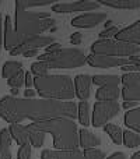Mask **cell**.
I'll use <instances>...</instances> for the list:
<instances>
[{
  "label": "cell",
  "mask_w": 140,
  "mask_h": 159,
  "mask_svg": "<svg viewBox=\"0 0 140 159\" xmlns=\"http://www.w3.org/2000/svg\"><path fill=\"white\" fill-rule=\"evenodd\" d=\"M0 117L10 124H20L27 119L32 123L60 117L74 120L77 117V105L71 101L27 99L7 95L0 99Z\"/></svg>",
  "instance_id": "obj_1"
},
{
  "label": "cell",
  "mask_w": 140,
  "mask_h": 159,
  "mask_svg": "<svg viewBox=\"0 0 140 159\" xmlns=\"http://www.w3.org/2000/svg\"><path fill=\"white\" fill-rule=\"evenodd\" d=\"M31 126L42 133H51L56 151H74L79 148V129L70 119H49L34 121Z\"/></svg>",
  "instance_id": "obj_2"
},
{
  "label": "cell",
  "mask_w": 140,
  "mask_h": 159,
  "mask_svg": "<svg viewBox=\"0 0 140 159\" xmlns=\"http://www.w3.org/2000/svg\"><path fill=\"white\" fill-rule=\"evenodd\" d=\"M55 24L56 21L51 18L49 13H34L16 6V18L13 25L21 43L30 38L39 36V34L48 31Z\"/></svg>",
  "instance_id": "obj_3"
},
{
  "label": "cell",
  "mask_w": 140,
  "mask_h": 159,
  "mask_svg": "<svg viewBox=\"0 0 140 159\" xmlns=\"http://www.w3.org/2000/svg\"><path fill=\"white\" fill-rule=\"evenodd\" d=\"M34 87L42 99L67 102L74 98V85L66 74H46L34 78Z\"/></svg>",
  "instance_id": "obj_4"
},
{
  "label": "cell",
  "mask_w": 140,
  "mask_h": 159,
  "mask_svg": "<svg viewBox=\"0 0 140 159\" xmlns=\"http://www.w3.org/2000/svg\"><path fill=\"white\" fill-rule=\"evenodd\" d=\"M85 53L80 49L66 48L59 49L53 53L39 55V61L46 63L48 69H77L85 63Z\"/></svg>",
  "instance_id": "obj_5"
},
{
  "label": "cell",
  "mask_w": 140,
  "mask_h": 159,
  "mask_svg": "<svg viewBox=\"0 0 140 159\" xmlns=\"http://www.w3.org/2000/svg\"><path fill=\"white\" fill-rule=\"evenodd\" d=\"M91 55L111 56V57H125L129 59L132 56H138L140 53V46L130 43L118 42L115 39H99L91 45Z\"/></svg>",
  "instance_id": "obj_6"
},
{
  "label": "cell",
  "mask_w": 140,
  "mask_h": 159,
  "mask_svg": "<svg viewBox=\"0 0 140 159\" xmlns=\"http://www.w3.org/2000/svg\"><path fill=\"white\" fill-rule=\"evenodd\" d=\"M119 112H121V106L118 102H95L93 107V120L90 123L93 124V127H104L109 120L116 117Z\"/></svg>",
  "instance_id": "obj_7"
},
{
  "label": "cell",
  "mask_w": 140,
  "mask_h": 159,
  "mask_svg": "<svg viewBox=\"0 0 140 159\" xmlns=\"http://www.w3.org/2000/svg\"><path fill=\"white\" fill-rule=\"evenodd\" d=\"M123 88L121 95L125 102H136L140 99V74L139 73H125L121 77Z\"/></svg>",
  "instance_id": "obj_8"
},
{
  "label": "cell",
  "mask_w": 140,
  "mask_h": 159,
  "mask_svg": "<svg viewBox=\"0 0 140 159\" xmlns=\"http://www.w3.org/2000/svg\"><path fill=\"white\" fill-rule=\"evenodd\" d=\"M99 7L98 2H90V0H79L73 3H55L52 6V11L58 14H69L77 11H91Z\"/></svg>",
  "instance_id": "obj_9"
},
{
  "label": "cell",
  "mask_w": 140,
  "mask_h": 159,
  "mask_svg": "<svg viewBox=\"0 0 140 159\" xmlns=\"http://www.w3.org/2000/svg\"><path fill=\"white\" fill-rule=\"evenodd\" d=\"M85 63L91 67L97 69H112V67H123L129 64V59L125 57H111V56H98V55H88L85 57Z\"/></svg>",
  "instance_id": "obj_10"
},
{
  "label": "cell",
  "mask_w": 140,
  "mask_h": 159,
  "mask_svg": "<svg viewBox=\"0 0 140 159\" xmlns=\"http://www.w3.org/2000/svg\"><path fill=\"white\" fill-rule=\"evenodd\" d=\"M55 39L52 36H44V35H39V36H34V38H30L27 41H24L21 45L13 49L10 52L11 56H18V55H22L24 52L27 50H38L39 48H46L49 46L51 43H53Z\"/></svg>",
  "instance_id": "obj_11"
},
{
  "label": "cell",
  "mask_w": 140,
  "mask_h": 159,
  "mask_svg": "<svg viewBox=\"0 0 140 159\" xmlns=\"http://www.w3.org/2000/svg\"><path fill=\"white\" fill-rule=\"evenodd\" d=\"M107 20V14L104 13H85L74 17L70 24L76 28H94Z\"/></svg>",
  "instance_id": "obj_12"
},
{
  "label": "cell",
  "mask_w": 140,
  "mask_h": 159,
  "mask_svg": "<svg viewBox=\"0 0 140 159\" xmlns=\"http://www.w3.org/2000/svg\"><path fill=\"white\" fill-rule=\"evenodd\" d=\"M115 41L140 46V21H136L130 27L118 31V34L115 35Z\"/></svg>",
  "instance_id": "obj_13"
},
{
  "label": "cell",
  "mask_w": 140,
  "mask_h": 159,
  "mask_svg": "<svg viewBox=\"0 0 140 159\" xmlns=\"http://www.w3.org/2000/svg\"><path fill=\"white\" fill-rule=\"evenodd\" d=\"M91 75L88 74H79L74 78V95L79 96L81 101H87L91 93Z\"/></svg>",
  "instance_id": "obj_14"
},
{
  "label": "cell",
  "mask_w": 140,
  "mask_h": 159,
  "mask_svg": "<svg viewBox=\"0 0 140 159\" xmlns=\"http://www.w3.org/2000/svg\"><path fill=\"white\" fill-rule=\"evenodd\" d=\"M3 39H4V48L6 50H13L21 43L17 32L14 31V25H13V20L10 16H6L4 20V34H3Z\"/></svg>",
  "instance_id": "obj_15"
},
{
  "label": "cell",
  "mask_w": 140,
  "mask_h": 159,
  "mask_svg": "<svg viewBox=\"0 0 140 159\" xmlns=\"http://www.w3.org/2000/svg\"><path fill=\"white\" fill-rule=\"evenodd\" d=\"M41 159H84L83 152L79 149L74 151H53V149H45L41 154Z\"/></svg>",
  "instance_id": "obj_16"
},
{
  "label": "cell",
  "mask_w": 140,
  "mask_h": 159,
  "mask_svg": "<svg viewBox=\"0 0 140 159\" xmlns=\"http://www.w3.org/2000/svg\"><path fill=\"white\" fill-rule=\"evenodd\" d=\"M99 144H101V138L97 137L95 134L88 131L87 129L79 130V147H81L83 149L97 148Z\"/></svg>",
  "instance_id": "obj_17"
},
{
  "label": "cell",
  "mask_w": 140,
  "mask_h": 159,
  "mask_svg": "<svg viewBox=\"0 0 140 159\" xmlns=\"http://www.w3.org/2000/svg\"><path fill=\"white\" fill-rule=\"evenodd\" d=\"M119 96H121V89H119V87H112V85L99 87L95 92L97 102H105V101L116 102Z\"/></svg>",
  "instance_id": "obj_18"
},
{
  "label": "cell",
  "mask_w": 140,
  "mask_h": 159,
  "mask_svg": "<svg viewBox=\"0 0 140 159\" xmlns=\"http://www.w3.org/2000/svg\"><path fill=\"white\" fill-rule=\"evenodd\" d=\"M8 133H10L11 140L16 141L20 147L25 145V144H30L27 129H25V126H22V124H10Z\"/></svg>",
  "instance_id": "obj_19"
},
{
  "label": "cell",
  "mask_w": 140,
  "mask_h": 159,
  "mask_svg": "<svg viewBox=\"0 0 140 159\" xmlns=\"http://www.w3.org/2000/svg\"><path fill=\"white\" fill-rule=\"evenodd\" d=\"M98 4L113 8H122V10H133V8L140 7V0H99Z\"/></svg>",
  "instance_id": "obj_20"
},
{
  "label": "cell",
  "mask_w": 140,
  "mask_h": 159,
  "mask_svg": "<svg viewBox=\"0 0 140 159\" xmlns=\"http://www.w3.org/2000/svg\"><path fill=\"white\" fill-rule=\"evenodd\" d=\"M0 159H11V137L8 129L0 130Z\"/></svg>",
  "instance_id": "obj_21"
},
{
  "label": "cell",
  "mask_w": 140,
  "mask_h": 159,
  "mask_svg": "<svg viewBox=\"0 0 140 159\" xmlns=\"http://www.w3.org/2000/svg\"><path fill=\"white\" fill-rule=\"evenodd\" d=\"M91 82H94L98 87H107V85L119 87L121 77L115 74H95L94 77H91Z\"/></svg>",
  "instance_id": "obj_22"
},
{
  "label": "cell",
  "mask_w": 140,
  "mask_h": 159,
  "mask_svg": "<svg viewBox=\"0 0 140 159\" xmlns=\"http://www.w3.org/2000/svg\"><path fill=\"white\" fill-rule=\"evenodd\" d=\"M125 126L139 134V131H140V109L139 107H135V109H130L126 112V115H125Z\"/></svg>",
  "instance_id": "obj_23"
},
{
  "label": "cell",
  "mask_w": 140,
  "mask_h": 159,
  "mask_svg": "<svg viewBox=\"0 0 140 159\" xmlns=\"http://www.w3.org/2000/svg\"><path fill=\"white\" fill-rule=\"evenodd\" d=\"M27 129V133H28V138H30V144L31 147H35V148H41L45 143V133L39 131L38 129L32 127L31 124L25 126Z\"/></svg>",
  "instance_id": "obj_24"
},
{
  "label": "cell",
  "mask_w": 140,
  "mask_h": 159,
  "mask_svg": "<svg viewBox=\"0 0 140 159\" xmlns=\"http://www.w3.org/2000/svg\"><path fill=\"white\" fill-rule=\"evenodd\" d=\"M77 117L83 127H87L90 124V105L87 101H81L77 105Z\"/></svg>",
  "instance_id": "obj_25"
},
{
  "label": "cell",
  "mask_w": 140,
  "mask_h": 159,
  "mask_svg": "<svg viewBox=\"0 0 140 159\" xmlns=\"http://www.w3.org/2000/svg\"><path fill=\"white\" fill-rule=\"evenodd\" d=\"M20 70H22V63L21 61H6L4 64H3L2 67V75L3 78H11L14 74H16L17 71H20Z\"/></svg>",
  "instance_id": "obj_26"
},
{
  "label": "cell",
  "mask_w": 140,
  "mask_h": 159,
  "mask_svg": "<svg viewBox=\"0 0 140 159\" xmlns=\"http://www.w3.org/2000/svg\"><path fill=\"white\" fill-rule=\"evenodd\" d=\"M122 143L128 148H136V147L140 145V135L138 133L132 131V130L122 131Z\"/></svg>",
  "instance_id": "obj_27"
},
{
  "label": "cell",
  "mask_w": 140,
  "mask_h": 159,
  "mask_svg": "<svg viewBox=\"0 0 140 159\" xmlns=\"http://www.w3.org/2000/svg\"><path fill=\"white\" fill-rule=\"evenodd\" d=\"M104 131L109 135L111 140H112L116 145H121L122 144V130L119 126H116V124H105Z\"/></svg>",
  "instance_id": "obj_28"
},
{
  "label": "cell",
  "mask_w": 140,
  "mask_h": 159,
  "mask_svg": "<svg viewBox=\"0 0 140 159\" xmlns=\"http://www.w3.org/2000/svg\"><path fill=\"white\" fill-rule=\"evenodd\" d=\"M48 66L46 63H44V61H35V63L31 64V71L34 73V74L36 75V77H44V75L48 74Z\"/></svg>",
  "instance_id": "obj_29"
},
{
  "label": "cell",
  "mask_w": 140,
  "mask_h": 159,
  "mask_svg": "<svg viewBox=\"0 0 140 159\" xmlns=\"http://www.w3.org/2000/svg\"><path fill=\"white\" fill-rule=\"evenodd\" d=\"M49 4H53L52 0H48V2H22V0H18V2H16V6L24 8V10H28L31 7H44V6Z\"/></svg>",
  "instance_id": "obj_30"
},
{
  "label": "cell",
  "mask_w": 140,
  "mask_h": 159,
  "mask_svg": "<svg viewBox=\"0 0 140 159\" xmlns=\"http://www.w3.org/2000/svg\"><path fill=\"white\" fill-rule=\"evenodd\" d=\"M7 82H8V85H10L11 88H17V89H18L20 87L24 85V71H22V70L17 71L13 77L7 80Z\"/></svg>",
  "instance_id": "obj_31"
},
{
  "label": "cell",
  "mask_w": 140,
  "mask_h": 159,
  "mask_svg": "<svg viewBox=\"0 0 140 159\" xmlns=\"http://www.w3.org/2000/svg\"><path fill=\"white\" fill-rule=\"evenodd\" d=\"M84 159H105V154L101 151V149H97V148H93V149H84V154H83Z\"/></svg>",
  "instance_id": "obj_32"
},
{
  "label": "cell",
  "mask_w": 140,
  "mask_h": 159,
  "mask_svg": "<svg viewBox=\"0 0 140 159\" xmlns=\"http://www.w3.org/2000/svg\"><path fill=\"white\" fill-rule=\"evenodd\" d=\"M17 159H31V144L20 147L18 152H17Z\"/></svg>",
  "instance_id": "obj_33"
},
{
  "label": "cell",
  "mask_w": 140,
  "mask_h": 159,
  "mask_svg": "<svg viewBox=\"0 0 140 159\" xmlns=\"http://www.w3.org/2000/svg\"><path fill=\"white\" fill-rule=\"evenodd\" d=\"M118 27H111V28H108V30H104V31H101V32L98 34L99 35V39H112V38H115V35L118 34Z\"/></svg>",
  "instance_id": "obj_34"
},
{
  "label": "cell",
  "mask_w": 140,
  "mask_h": 159,
  "mask_svg": "<svg viewBox=\"0 0 140 159\" xmlns=\"http://www.w3.org/2000/svg\"><path fill=\"white\" fill-rule=\"evenodd\" d=\"M121 70H122V71H125V73H139V70H140V64L129 63V64H126V66L121 67Z\"/></svg>",
  "instance_id": "obj_35"
},
{
  "label": "cell",
  "mask_w": 140,
  "mask_h": 159,
  "mask_svg": "<svg viewBox=\"0 0 140 159\" xmlns=\"http://www.w3.org/2000/svg\"><path fill=\"white\" fill-rule=\"evenodd\" d=\"M24 85L27 88H31L34 85V77L31 75V73H24Z\"/></svg>",
  "instance_id": "obj_36"
},
{
  "label": "cell",
  "mask_w": 140,
  "mask_h": 159,
  "mask_svg": "<svg viewBox=\"0 0 140 159\" xmlns=\"http://www.w3.org/2000/svg\"><path fill=\"white\" fill-rule=\"evenodd\" d=\"M59 49H62L60 43H58V42H53V43H51L49 46L45 48V53H53V52H56V50H59Z\"/></svg>",
  "instance_id": "obj_37"
},
{
  "label": "cell",
  "mask_w": 140,
  "mask_h": 159,
  "mask_svg": "<svg viewBox=\"0 0 140 159\" xmlns=\"http://www.w3.org/2000/svg\"><path fill=\"white\" fill-rule=\"evenodd\" d=\"M70 42L73 45H80V42H81V34H80V32L73 34V35L70 36Z\"/></svg>",
  "instance_id": "obj_38"
},
{
  "label": "cell",
  "mask_w": 140,
  "mask_h": 159,
  "mask_svg": "<svg viewBox=\"0 0 140 159\" xmlns=\"http://www.w3.org/2000/svg\"><path fill=\"white\" fill-rule=\"evenodd\" d=\"M105 159H126V155L123 152H115V154H112L111 157H108Z\"/></svg>",
  "instance_id": "obj_39"
},
{
  "label": "cell",
  "mask_w": 140,
  "mask_h": 159,
  "mask_svg": "<svg viewBox=\"0 0 140 159\" xmlns=\"http://www.w3.org/2000/svg\"><path fill=\"white\" fill-rule=\"evenodd\" d=\"M35 93H36V92H35V91H32L31 88H27V89L24 91V96H25L27 99H32L34 96H35Z\"/></svg>",
  "instance_id": "obj_40"
},
{
  "label": "cell",
  "mask_w": 140,
  "mask_h": 159,
  "mask_svg": "<svg viewBox=\"0 0 140 159\" xmlns=\"http://www.w3.org/2000/svg\"><path fill=\"white\" fill-rule=\"evenodd\" d=\"M122 106H123L126 110H130V109H135V107L138 106V103H136V102H123Z\"/></svg>",
  "instance_id": "obj_41"
},
{
  "label": "cell",
  "mask_w": 140,
  "mask_h": 159,
  "mask_svg": "<svg viewBox=\"0 0 140 159\" xmlns=\"http://www.w3.org/2000/svg\"><path fill=\"white\" fill-rule=\"evenodd\" d=\"M22 55H24L25 57H34V56H38V50H27V52H24Z\"/></svg>",
  "instance_id": "obj_42"
},
{
  "label": "cell",
  "mask_w": 140,
  "mask_h": 159,
  "mask_svg": "<svg viewBox=\"0 0 140 159\" xmlns=\"http://www.w3.org/2000/svg\"><path fill=\"white\" fill-rule=\"evenodd\" d=\"M2 24H3V18L0 16V49H2V39H3V34H2Z\"/></svg>",
  "instance_id": "obj_43"
},
{
  "label": "cell",
  "mask_w": 140,
  "mask_h": 159,
  "mask_svg": "<svg viewBox=\"0 0 140 159\" xmlns=\"http://www.w3.org/2000/svg\"><path fill=\"white\" fill-rule=\"evenodd\" d=\"M104 27H105V30H108V28L113 27V25H112V21H111V20H108L107 22H104Z\"/></svg>",
  "instance_id": "obj_44"
},
{
  "label": "cell",
  "mask_w": 140,
  "mask_h": 159,
  "mask_svg": "<svg viewBox=\"0 0 140 159\" xmlns=\"http://www.w3.org/2000/svg\"><path fill=\"white\" fill-rule=\"evenodd\" d=\"M130 159H140V152H135V154H133V157Z\"/></svg>",
  "instance_id": "obj_45"
}]
</instances>
